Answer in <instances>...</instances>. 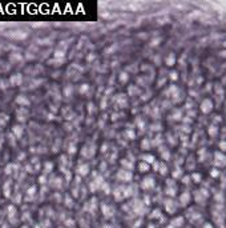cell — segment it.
<instances>
[{"mask_svg": "<svg viewBox=\"0 0 226 228\" xmlns=\"http://www.w3.org/2000/svg\"><path fill=\"white\" fill-rule=\"evenodd\" d=\"M75 152H76V148H75V146L69 147V153H75Z\"/></svg>", "mask_w": 226, "mask_h": 228, "instance_id": "484cf974", "label": "cell"}, {"mask_svg": "<svg viewBox=\"0 0 226 228\" xmlns=\"http://www.w3.org/2000/svg\"><path fill=\"white\" fill-rule=\"evenodd\" d=\"M158 171H160L161 175H165L168 172V168L165 167V164H160V167H158Z\"/></svg>", "mask_w": 226, "mask_h": 228, "instance_id": "ac0fdd59", "label": "cell"}, {"mask_svg": "<svg viewBox=\"0 0 226 228\" xmlns=\"http://www.w3.org/2000/svg\"><path fill=\"white\" fill-rule=\"evenodd\" d=\"M16 103H17V104H20L21 107L29 105V100L27 98H24L23 95H20V96H17V98H16Z\"/></svg>", "mask_w": 226, "mask_h": 228, "instance_id": "8fae6325", "label": "cell"}, {"mask_svg": "<svg viewBox=\"0 0 226 228\" xmlns=\"http://www.w3.org/2000/svg\"><path fill=\"white\" fill-rule=\"evenodd\" d=\"M117 177H119L120 180L130 181L132 180V174L129 171H126V169H121V171H119V174H117Z\"/></svg>", "mask_w": 226, "mask_h": 228, "instance_id": "5b68a950", "label": "cell"}, {"mask_svg": "<svg viewBox=\"0 0 226 228\" xmlns=\"http://www.w3.org/2000/svg\"><path fill=\"white\" fill-rule=\"evenodd\" d=\"M65 96H69V95H72V92H73V88H72V86H67L65 87Z\"/></svg>", "mask_w": 226, "mask_h": 228, "instance_id": "ffe728a7", "label": "cell"}, {"mask_svg": "<svg viewBox=\"0 0 226 228\" xmlns=\"http://www.w3.org/2000/svg\"><path fill=\"white\" fill-rule=\"evenodd\" d=\"M193 179L195 180V183H200V180H201V175L200 174H193Z\"/></svg>", "mask_w": 226, "mask_h": 228, "instance_id": "44dd1931", "label": "cell"}, {"mask_svg": "<svg viewBox=\"0 0 226 228\" xmlns=\"http://www.w3.org/2000/svg\"><path fill=\"white\" fill-rule=\"evenodd\" d=\"M141 148L142 149H149L150 148V142H149L148 139H144L142 143H141Z\"/></svg>", "mask_w": 226, "mask_h": 228, "instance_id": "2e32d148", "label": "cell"}, {"mask_svg": "<svg viewBox=\"0 0 226 228\" xmlns=\"http://www.w3.org/2000/svg\"><path fill=\"white\" fill-rule=\"evenodd\" d=\"M81 155L84 158H92L94 155V146H85L81 149Z\"/></svg>", "mask_w": 226, "mask_h": 228, "instance_id": "8992f818", "label": "cell"}, {"mask_svg": "<svg viewBox=\"0 0 226 228\" xmlns=\"http://www.w3.org/2000/svg\"><path fill=\"white\" fill-rule=\"evenodd\" d=\"M180 175H181V172H180V169H176V172L173 174V176H174V177H177V176H180Z\"/></svg>", "mask_w": 226, "mask_h": 228, "instance_id": "4316f807", "label": "cell"}, {"mask_svg": "<svg viewBox=\"0 0 226 228\" xmlns=\"http://www.w3.org/2000/svg\"><path fill=\"white\" fill-rule=\"evenodd\" d=\"M218 169H213V172H211V175H213V176H217V175H218Z\"/></svg>", "mask_w": 226, "mask_h": 228, "instance_id": "83f0119b", "label": "cell"}, {"mask_svg": "<svg viewBox=\"0 0 226 228\" xmlns=\"http://www.w3.org/2000/svg\"><path fill=\"white\" fill-rule=\"evenodd\" d=\"M214 164H216V167H218V168L226 167V155L225 153L217 151L216 153H214Z\"/></svg>", "mask_w": 226, "mask_h": 228, "instance_id": "6da1fadb", "label": "cell"}, {"mask_svg": "<svg viewBox=\"0 0 226 228\" xmlns=\"http://www.w3.org/2000/svg\"><path fill=\"white\" fill-rule=\"evenodd\" d=\"M6 123H8V115L0 114V126H4Z\"/></svg>", "mask_w": 226, "mask_h": 228, "instance_id": "9a60e30c", "label": "cell"}, {"mask_svg": "<svg viewBox=\"0 0 226 228\" xmlns=\"http://www.w3.org/2000/svg\"><path fill=\"white\" fill-rule=\"evenodd\" d=\"M10 84L12 87H19L23 84V75L21 73H15V75L11 76L10 79Z\"/></svg>", "mask_w": 226, "mask_h": 228, "instance_id": "277c9868", "label": "cell"}, {"mask_svg": "<svg viewBox=\"0 0 226 228\" xmlns=\"http://www.w3.org/2000/svg\"><path fill=\"white\" fill-rule=\"evenodd\" d=\"M120 82H121V83H126V82H128V73H125V72L121 73V75H120Z\"/></svg>", "mask_w": 226, "mask_h": 228, "instance_id": "d6986e66", "label": "cell"}, {"mask_svg": "<svg viewBox=\"0 0 226 228\" xmlns=\"http://www.w3.org/2000/svg\"><path fill=\"white\" fill-rule=\"evenodd\" d=\"M88 89H89V84H82V86L80 87L79 92L84 95V93H87V92H88Z\"/></svg>", "mask_w": 226, "mask_h": 228, "instance_id": "e0dca14e", "label": "cell"}, {"mask_svg": "<svg viewBox=\"0 0 226 228\" xmlns=\"http://www.w3.org/2000/svg\"><path fill=\"white\" fill-rule=\"evenodd\" d=\"M89 172V165L88 164H80L79 167H77V174L80 175V176H87Z\"/></svg>", "mask_w": 226, "mask_h": 228, "instance_id": "9c48e42d", "label": "cell"}, {"mask_svg": "<svg viewBox=\"0 0 226 228\" xmlns=\"http://www.w3.org/2000/svg\"><path fill=\"white\" fill-rule=\"evenodd\" d=\"M207 132H209L210 136H217V133H218V128H217L216 126H210V127H209V130H207Z\"/></svg>", "mask_w": 226, "mask_h": 228, "instance_id": "5bb4252c", "label": "cell"}, {"mask_svg": "<svg viewBox=\"0 0 226 228\" xmlns=\"http://www.w3.org/2000/svg\"><path fill=\"white\" fill-rule=\"evenodd\" d=\"M125 133L128 135L129 139H134V137H136V133H134V132H132V131H126Z\"/></svg>", "mask_w": 226, "mask_h": 228, "instance_id": "7402d4cb", "label": "cell"}, {"mask_svg": "<svg viewBox=\"0 0 226 228\" xmlns=\"http://www.w3.org/2000/svg\"><path fill=\"white\" fill-rule=\"evenodd\" d=\"M142 188H145V190H149V188H153L154 187V180L153 177H145L144 180H142Z\"/></svg>", "mask_w": 226, "mask_h": 228, "instance_id": "ba28073f", "label": "cell"}, {"mask_svg": "<svg viewBox=\"0 0 226 228\" xmlns=\"http://www.w3.org/2000/svg\"><path fill=\"white\" fill-rule=\"evenodd\" d=\"M165 63H166V66H173V64L176 63V56H174V54H170L169 56L165 59Z\"/></svg>", "mask_w": 226, "mask_h": 228, "instance_id": "4fadbf2b", "label": "cell"}, {"mask_svg": "<svg viewBox=\"0 0 226 228\" xmlns=\"http://www.w3.org/2000/svg\"><path fill=\"white\" fill-rule=\"evenodd\" d=\"M220 148L222 149V151H226V142H221L220 143Z\"/></svg>", "mask_w": 226, "mask_h": 228, "instance_id": "cb8c5ba5", "label": "cell"}, {"mask_svg": "<svg viewBox=\"0 0 226 228\" xmlns=\"http://www.w3.org/2000/svg\"><path fill=\"white\" fill-rule=\"evenodd\" d=\"M138 171L140 172H149L150 171V165L148 164V163H145V162H141L140 164H138Z\"/></svg>", "mask_w": 226, "mask_h": 228, "instance_id": "7c38bea8", "label": "cell"}, {"mask_svg": "<svg viewBox=\"0 0 226 228\" xmlns=\"http://www.w3.org/2000/svg\"><path fill=\"white\" fill-rule=\"evenodd\" d=\"M213 101L210 100V99H205L204 101L201 103V105H200V109H201L202 114H210L211 111H213Z\"/></svg>", "mask_w": 226, "mask_h": 228, "instance_id": "7a4b0ae2", "label": "cell"}, {"mask_svg": "<svg viewBox=\"0 0 226 228\" xmlns=\"http://www.w3.org/2000/svg\"><path fill=\"white\" fill-rule=\"evenodd\" d=\"M170 77H172V79H173V80H176V79H177V77H178V75H177V73H176V72H172V73H170Z\"/></svg>", "mask_w": 226, "mask_h": 228, "instance_id": "d4e9b609", "label": "cell"}, {"mask_svg": "<svg viewBox=\"0 0 226 228\" xmlns=\"http://www.w3.org/2000/svg\"><path fill=\"white\" fill-rule=\"evenodd\" d=\"M142 162L148 163V164H154L156 163V158H154L153 155H149V153H146V155H142Z\"/></svg>", "mask_w": 226, "mask_h": 228, "instance_id": "30bf717a", "label": "cell"}, {"mask_svg": "<svg viewBox=\"0 0 226 228\" xmlns=\"http://www.w3.org/2000/svg\"><path fill=\"white\" fill-rule=\"evenodd\" d=\"M48 171H52V163H47L45 164V172Z\"/></svg>", "mask_w": 226, "mask_h": 228, "instance_id": "603a6c76", "label": "cell"}, {"mask_svg": "<svg viewBox=\"0 0 226 228\" xmlns=\"http://www.w3.org/2000/svg\"><path fill=\"white\" fill-rule=\"evenodd\" d=\"M12 133L15 135L16 137H17V139H20V137L23 136V133H24V127L15 124V126L12 127Z\"/></svg>", "mask_w": 226, "mask_h": 228, "instance_id": "52a82bcc", "label": "cell"}, {"mask_svg": "<svg viewBox=\"0 0 226 228\" xmlns=\"http://www.w3.org/2000/svg\"><path fill=\"white\" fill-rule=\"evenodd\" d=\"M16 119L20 121V123H24V121H27V119H28V116H29V114H28V111L25 109V107H20L17 111H16Z\"/></svg>", "mask_w": 226, "mask_h": 228, "instance_id": "3957f363", "label": "cell"}]
</instances>
